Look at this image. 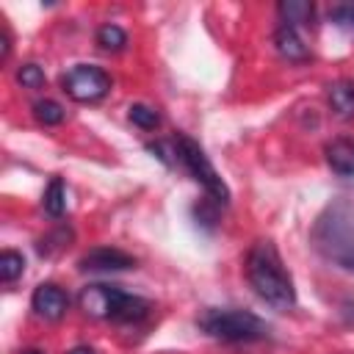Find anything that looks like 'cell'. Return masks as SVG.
<instances>
[{"label": "cell", "mask_w": 354, "mask_h": 354, "mask_svg": "<svg viewBox=\"0 0 354 354\" xmlns=\"http://www.w3.org/2000/svg\"><path fill=\"white\" fill-rule=\"evenodd\" d=\"M246 279L254 288V293L277 307V310H290L296 304V288L290 274L282 266V257L271 241H257L249 254H246Z\"/></svg>", "instance_id": "1"}, {"label": "cell", "mask_w": 354, "mask_h": 354, "mask_svg": "<svg viewBox=\"0 0 354 354\" xmlns=\"http://www.w3.org/2000/svg\"><path fill=\"white\" fill-rule=\"evenodd\" d=\"M80 310L91 318H108V321H119V324H136L141 318H147L149 313V301L133 293H124L113 285H86L77 296Z\"/></svg>", "instance_id": "2"}, {"label": "cell", "mask_w": 354, "mask_h": 354, "mask_svg": "<svg viewBox=\"0 0 354 354\" xmlns=\"http://www.w3.org/2000/svg\"><path fill=\"white\" fill-rule=\"evenodd\" d=\"M315 243L340 266H348L354 257V205L337 202L315 227Z\"/></svg>", "instance_id": "3"}, {"label": "cell", "mask_w": 354, "mask_h": 354, "mask_svg": "<svg viewBox=\"0 0 354 354\" xmlns=\"http://www.w3.org/2000/svg\"><path fill=\"white\" fill-rule=\"evenodd\" d=\"M199 329L227 343H249L268 335V324L249 310H207L199 315Z\"/></svg>", "instance_id": "4"}, {"label": "cell", "mask_w": 354, "mask_h": 354, "mask_svg": "<svg viewBox=\"0 0 354 354\" xmlns=\"http://www.w3.org/2000/svg\"><path fill=\"white\" fill-rule=\"evenodd\" d=\"M174 149H177V160L185 166V171L205 188V194L216 202V205H227L230 202V188L227 183L218 177V171L213 169L210 158L205 155V149L188 138V136H177L174 138Z\"/></svg>", "instance_id": "5"}, {"label": "cell", "mask_w": 354, "mask_h": 354, "mask_svg": "<svg viewBox=\"0 0 354 354\" xmlns=\"http://www.w3.org/2000/svg\"><path fill=\"white\" fill-rule=\"evenodd\" d=\"M61 83H64V91L75 102H97L111 91V75L100 66H91V64L72 66L61 77Z\"/></svg>", "instance_id": "6"}, {"label": "cell", "mask_w": 354, "mask_h": 354, "mask_svg": "<svg viewBox=\"0 0 354 354\" xmlns=\"http://www.w3.org/2000/svg\"><path fill=\"white\" fill-rule=\"evenodd\" d=\"M30 307H33V313H36L39 318H44V321H58V318H64V313H66V307H69V299H66V293H64L58 285L44 282V285H39V288L33 290Z\"/></svg>", "instance_id": "7"}, {"label": "cell", "mask_w": 354, "mask_h": 354, "mask_svg": "<svg viewBox=\"0 0 354 354\" xmlns=\"http://www.w3.org/2000/svg\"><path fill=\"white\" fill-rule=\"evenodd\" d=\"M133 266H136L133 254H127L122 249H111V246H97L80 257L83 271H124Z\"/></svg>", "instance_id": "8"}, {"label": "cell", "mask_w": 354, "mask_h": 354, "mask_svg": "<svg viewBox=\"0 0 354 354\" xmlns=\"http://www.w3.org/2000/svg\"><path fill=\"white\" fill-rule=\"evenodd\" d=\"M274 47L277 53L285 58V61H293V64H301L310 58V47L304 44V39L299 36L296 28L290 25H282L277 33H274Z\"/></svg>", "instance_id": "9"}, {"label": "cell", "mask_w": 354, "mask_h": 354, "mask_svg": "<svg viewBox=\"0 0 354 354\" xmlns=\"http://www.w3.org/2000/svg\"><path fill=\"white\" fill-rule=\"evenodd\" d=\"M326 163L340 177H354V141L351 138H335L324 149Z\"/></svg>", "instance_id": "10"}, {"label": "cell", "mask_w": 354, "mask_h": 354, "mask_svg": "<svg viewBox=\"0 0 354 354\" xmlns=\"http://www.w3.org/2000/svg\"><path fill=\"white\" fill-rule=\"evenodd\" d=\"M329 108L340 116V119H351L354 116V83L351 80H337L329 86L326 91Z\"/></svg>", "instance_id": "11"}, {"label": "cell", "mask_w": 354, "mask_h": 354, "mask_svg": "<svg viewBox=\"0 0 354 354\" xmlns=\"http://www.w3.org/2000/svg\"><path fill=\"white\" fill-rule=\"evenodd\" d=\"M313 11H315V8H313V3H307V0H282V3H279L282 25H290V28L310 22V19H313Z\"/></svg>", "instance_id": "12"}, {"label": "cell", "mask_w": 354, "mask_h": 354, "mask_svg": "<svg viewBox=\"0 0 354 354\" xmlns=\"http://www.w3.org/2000/svg\"><path fill=\"white\" fill-rule=\"evenodd\" d=\"M41 205H44V210H47L53 218L64 216V210H66V185H64L61 177H53V180L47 183L44 196H41Z\"/></svg>", "instance_id": "13"}, {"label": "cell", "mask_w": 354, "mask_h": 354, "mask_svg": "<svg viewBox=\"0 0 354 354\" xmlns=\"http://www.w3.org/2000/svg\"><path fill=\"white\" fill-rule=\"evenodd\" d=\"M33 116H36L39 124H44V127H55V124L64 122L66 111H64V105L55 102V100H39V102H33Z\"/></svg>", "instance_id": "14"}, {"label": "cell", "mask_w": 354, "mask_h": 354, "mask_svg": "<svg viewBox=\"0 0 354 354\" xmlns=\"http://www.w3.org/2000/svg\"><path fill=\"white\" fill-rule=\"evenodd\" d=\"M97 44H100L102 50H108V53H119V50H124V44H127V33H124L119 25L105 22V25H100V30H97Z\"/></svg>", "instance_id": "15"}, {"label": "cell", "mask_w": 354, "mask_h": 354, "mask_svg": "<svg viewBox=\"0 0 354 354\" xmlns=\"http://www.w3.org/2000/svg\"><path fill=\"white\" fill-rule=\"evenodd\" d=\"M22 271H25V257L19 252H14V249H6L0 254V279L3 282H14V279L22 277Z\"/></svg>", "instance_id": "16"}, {"label": "cell", "mask_w": 354, "mask_h": 354, "mask_svg": "<svg viewBox=\"0 0 354 354\" xmlns=\"http://www.w3.org/2000/svg\"><path fill=\"white\" fill-rule=\"evenodd\" d=\"M127 116H130V122H133L136 127H141V130H155V127L160 124V113H158L155 108L144 105V102L130 105V108H127Z\"/></svg>", "instance_id": "17"}, {"label": "cell", "mask_w": 354, "mask_h": 354, "mask_svg": "<svg viewBox=\"0 0 354 354\" xmlns=\"http://www.w3.org/2000/svg\"><path fill=\"white\" fill-rule=\"evenodd\" d=\"M72 238V232H66L64 227L61 230H55V232H50L47 238H41L39 243H36V249H39V254L41 257H50V254H55L58 249H64V243Z\"/></svg>", "instance_id": "18"}, {"label": "cell", "mask_w": 354, "mask_h": 354, "mask_svg": "<svg viewBox=\"0 0 354 354\" xmlns=\"http://www.w3.org/2000/svg\"><path fill=\"white\" fill-rule=\"evenodd\" d=\"M17 80H19L22 88H41L47 77H44L41 66H36V64H22V66L17 69Z\"/></svg>", "instance_id": "19"}, {"label": "cell", "mask_w": 354, "mask_h": 354, "mask_svg": "<svg viewBox=\"0 0 354 354\" xmlns=\"http://www.w3.org/2000/svg\"><path fill=\"white\" fill-rule=\"evenodd\" d=\"M147 152H152L160 163H166V166H174V158L171 155H177V149H174V144L171 147H166L163 141H158V144H147Z\"/></svg>", "instance_id": "20"}, {"label": "cell", "mask_w": 354, "mask_h": 354, "mask_svg": "<svg viewBox=\"0 0 354 354\" xmlns=\"http://www.w3.org/2000/svg\"><path fill=\"white\" fill-rule=\"evenodd\" d=\"M329 17L340 25H354V6H337L329 11Z\"/></svg>", "instance_id": "21"}, {"label": "cell", "mask_w": 354, "mask_h": 354, "mask_svg": "<svg viewBox=\"0 0 354 354\" xmlns=\"http://www.w3.org/2000/svg\"><path fill=\"white\" fill-rule=\"evenodd\" d=\"M8 53H11V39H8L6 30H0V61H6Z\"/></svg>", "instance_id": "22"}, {"label": "cell", "mask_w": 354, "mask_h": 354, "mask_svg": "<svg viewBox=\"0 0 354 354\" xmlns=\"http://www.w3.org/2000/svg\"><path fill=\"white\" fill-rule=\"evenodd\" d=\"M66 354H94V348H88V346H75V348H69Z\"/></svg>", "instance_id": "23"}, {"label": "cell", "mask_w": 354, "mask_h": 354, "mask_svg": "<svg viewBox=\"0 0 354 354\" xmlns=\"http://www.w3.org/2000/svg\"><path fill=\"white\" fill-rule=\"evenodd\" d=\"M22 354H41L39 348H28V351H22Z\"/></svg>", "instance_id": "24"}, {"label": "cell", "mask_w": 354, "mask_h": 354, "mask_svg": "<svg viewBox=\"0 0 354 354\" xmlns=\"http://www.w3.org/2000/svg\"><path fill=\"white\" fill-rule=\"evenodd\" d=\"M346 268H351V271H354V257H351V263H348V266H346Z\"/></svg>", "instance_id": "25"}]
</instances>
